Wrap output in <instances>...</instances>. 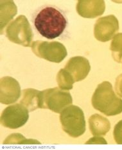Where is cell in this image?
I'll return each mask as SVG.
<instances>
[{"label":"cell","mask_w":122,"mask_h":150,"mask_svg":"<svg viewBox=\"0 0 122 150\" xmlns=\"http://www.w3.org/2000/svg\"><path fill=\"white\" fill-rule=\"evenodd\" d=\"M32 22L40 35L50 40L62 37L69 25L66 12L57 6L50 4L37 8L32 15Z\"/></svg>","instance_id":"obj_1"},{"label":"cell","mask_w":122,"mask_h":150,"mask_svg":"<svg viewBox=\"0 0 122 150\" xmlns=\"http://www.w3.org/2000/svg\"><path fill=\"white\" fill-rule=\"evenodd\" d=\"M94 108L107 116H113L122 112V100L118 98L109 81H104L98 86L93 94Z\"/></svg>","instance_id":"obj_2"},{"label":"cell","mask_w":122,"mask_h":150,"mask_svg":"<svg viewBox=\"0 0 122 150\" xmlns=\"http://www.w3.org/2000/svg\"><path fill=\"white\" fill-rule=\"evenodd\" d=\"M60 120L65 132L73 137H78L86 131V122L81 108L72 105L65 108L60 115Z\"/></svg>","instance_id":"obj_3"},{"label":"cell","mask_w":122,"mask_h":150,"mask_svg":"<svg viewBox=\"0 0 122 150\" xmlns=\"http://www.w3.org/2000/svg\"><path fill=\"white\" fill-rule=\"evenodd\" d=\"M28 112L21 103L9 106L3 110L1 114V124L12 129L21 127L28 121Z\"/></svg>","instance_id":"obj_4"},{"label":"cell","mask_w":122,"mask_h":150,"mask_svg":"<svg viewBox=\"0 0 122 150\" xmlns=\"http://www.w3.org/2000/svg\"><path fill=\"white\" fill-rule=\"evenodd\" d=\"M32 48L33 53L37 56L53 62L59 63L62 61L59 57L55 54V52L67 56L65 47L59 42L36 41L33 42Z\"/></svg>","instance_id":"obj_5"},{"label":"cell","mask_w":122,"mask_h":150,"mask_svg":"<svg viewBox=\"0 0 122 150\" xmlns=\"http://www.w3.org/2000/svg\"><path fill=\"white\" fill-rule=\"evenodd\" d=\"M119 30L118 21L113 15L100 18L94 26V35L100 41H109Z\"/></svg>","instance_id":"obj_6"},{"label":"cell","mask_w":122,"mask_h":150,"mask_svg":"<svg viewBox=\"0 0 122 150\" xmlns=\"http://www.w3.org/2000/svg\"><path fill=\"white\" fill-rule=\"evenodd\" d=\"M92 120V125H90V128L96 127L91 130H92L93 135H104L109 132L110 129V123L108 119L98 114H95L93 117H91Z\"/></svg>","instance_id":"obj_7"},{"label":"cell","mask_w":122,"mask_h":150,"mask_svg":"<svg viewBox=\"0 0 122 150\" xmlns=\"http://www.w3.org/2000/svg\"><path fill=\"white\" fill-rule=\"evenodd\" d=\"M110 50L113 59L118 62L122 61V33H118L114 36L111 44Z\"/></svg>","instance_id":"obj_8"},{"label":"cell","mask_w":122,"mask_h":150,"mask_svg":"<svg viewBox=\"0 0 122 150\" xmlns=\"http://www.w3.org/2000/svg\"><path fill=\"white\" fill-rule=\"evenodd\" d=\"M114 137L118 144H122V121L116 125L114 129Z\"/></svg>","instance_id":"obj_9"},{"label":"cell","mask_w":122,"mask_h":150,"mask_svg":"<svg viewBox=\"0 0 122 150\" xmlns=\"http://www.w3.org/2000/svg\"><path fill=\"white\" fill-rule=\"evenodd\" d=\"M115 89L120 96L122 97V74H120L116 78L115 83Z\"/></svg>","instance_id":"obj_10"}]
</instances>
